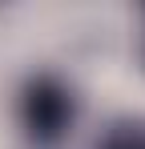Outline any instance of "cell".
Segmentation results:
<instances>
[{"instance_id":"7a4b0ae2","label":"cell","mask_w":145,"mask_h":149,"mask_svg":"<svg viewBox=\"0 0 145 149\" xmlns=\"http://www.w3.org/2000/svg\"><path fill=\"white\" fill-rule=\"evenodd\" d=\"M97 149H145V117H125V121H113Z\"/></svg>"},{"instance_id":"6da1fadb","label":"cell","mask_w":145,"mask_h":149,"mask_svg":"<svg viewBox=\"0 0 145 149\" xmlns=\"http://www.w3.org/2000/svg\"><path fill=\"white\" fill-rule=\"evenodd\" d=\"M16 121L32 149H56L77 125L72 85L56 73H32L16 93Z\"/></svg>"}]
</instances>
